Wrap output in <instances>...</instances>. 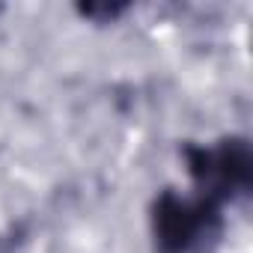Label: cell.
Masks as SVG:
<instances>
[{
  "label": "cell",
  "mask_w": 253,
  "mask_h": 253,
  "mask_svg": "<svg viewBox=\"0 0 253 253\" xmlns=\"http://www.w3.org/2000/svg\"><path fill=\"white\" fill-rule=\"evenodd\" d=\"M182 158L197 194L217 206L250 197L253 188V152L247 137H223L217 143H185Z\"/></svg>",
  "instance_id": "cell-2"
},
{
  "label": "cell",
  "mask_w": 253,
  "mask_h": 253,
  "mask_svg": "<svg viewBox=\"0 0 253 253\" xmlns=\"http://www.w3.org/2000/svg\"><path fill=\"white\" fill-rule=\"evenodd\" d=\"M152 241L158 253H211L223 238V206L200 194L185 197L164 188L149 211Z\"/></svg>",
  "instance_id": "cell-1"
}]
</instances>
